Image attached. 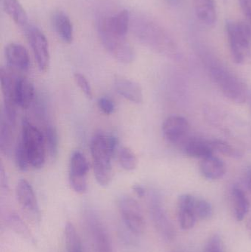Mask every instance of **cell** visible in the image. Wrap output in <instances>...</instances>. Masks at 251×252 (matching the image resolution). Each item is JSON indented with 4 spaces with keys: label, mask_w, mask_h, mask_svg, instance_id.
Wrapping results in <instances>:
<instances>
[{
    "label": "cell",
    "mask_w": 251,
    "mask_h": 252,
    "mask_svg": "<svg viewBox=\"0 0 251 252\" xmlns=\"http://www.w3.org/2000/svg\"><path fill=\"white\" fill-rule=\"evenodd\" d=\"M47 149L44 133L28 120L23 119L20 139L14 151L16 167L22 171L29 167L41 168L45 163Z\"/></svg>",
    "instance_id": "6da1fadb"
},
{
    "label": "cell",
    "mask_w": 251,
    "mask_h": 252,
    "mask_svg": "<svg viewBox=\"0 0 251 252\" xmlns=\"http://www.w3.org/2000/svg\"><path fill=\"white\" fill-rule=\"evenodd\" d=\"M44 135L47 148H48L50 155L52 157H56L58 152L59 144L57 130L53 126L47 125L44 130Z\"/></svg>",
    "instance_id": "83f0119b"
},
{
    "label": "cell",
    "mask_w": 251,
    "mask_h": 252,
    "mask_svg": "<svg viewBox=\"0 0 251 252\" xmlns=\"http://www.w3.org/2000/svg\"><path fill=\"white\" fill-rule=\"evenodd\" d=\"M250 107H251V100H250Z\"/></svg>",
    "instance_id": "74e56055"
},
{
    "label": "cell",
    "mask_w": 251,
    "mask_h": 252,
    "mask_svg": "<svg viewBox=\"0 0 251 252\" xmlns=\"http://www.w3.org/2000/svg\"><path fill=\"white\" fill-rule=\"evenodd\" d=\"M65 243L66 252H84L79 235L72 223H67L65 227Z\"/></svg>",
    "instance_id": "d4e9b609"
},
{
    "label": "cell",
    "mask_w": 251,
    "mask_h": 252,
    "mask_svg": "<svg viewBox=\"0 0 251 252\" xmlns=\"http://www.w3.org/2000/svg\"><path fill=\"white\" fill-rule=\"evenodd\" d=\"M210 144L214 151H217L223 155L234 158H240L243 157L241 151L225 141L213 139L210 140Z\"/></svg>",
    "instance_id": "484cf974"
},
{
    "label": "cell",
    "mask_w": 251,
    "mask_h": 252,
    "mask_svg": "<svg viewBox=\"0 0 251 252\" xmlns=\"http://www.w3.org/2000/svg\"><path fill=\"white\" fill-rule=\"evenodd\" d=\"M117 142L115 136L104 133H96L91 139L90 148L94 176L101 186H107L112 180V159Z\"/></svg>",
    "instance_id": "7a4b0ae2"
},
{
    "label": "cell",
    "mask_w": 251,
    "mask_h": 252,
    "mask_svg": "<svg viewBox=\"0 0 251 252\" xmlns=\"http://www.w3.org/2000/svg\"><path fill=\"white\" fill-rule=\"evenodd\" d=\"M129 25V12L123 10L113 16L102 18L98 23V30L111 32L122 38H126Z\"/></svg>",
    "instance_id": "5bb4252c"
},
{
    "label": "cell",
    "mask_w": 251,
    "mask_h": 252,
    "mask_svg": "<svg viewBox=\"0 0 251 252\" xmlns=\"http://www.w3.org/2000/svg\"><path fill=\"white\" fill-rule=\"evenodd\" d=\"M189 130L190 124L188 121L179 115L168 117L162 124L164 136L172 144L183 143Z\"/></svg>",
    "instance_id": "7c38bea8"
},
{
    "label": "cell",
    "mask_w": 251,
    "mask_h": 252,
    "mask_svg": "<svg viewBox=\"0 0 251 252\" xmlns=\"http://www.w3.org/2000/svg\"><path fill=\"white\" fill-rule=\"evenodd\" d=\"M118 159L121 167L126 171L135 170L137 166V158L132 150L128 147L120 148L118 154Z\"/></svg>",
    "instance_id": "4316f807"
},
{
    "label": "cell",
    "mask_w": 251,
    "mask_h": 252,
    "mask_svg": "<svg viewBox=\"0 0 251 252\" xmlns=\"http://www.w3.org/2000/svg\"><path fill=\"white\" fill-rule=\"evenodd\" d=\"M4 11L15 23L25 28L28 25V15L19 0H3Z\"/></svg>",
    "instance_id": "cb8c5ba5"
},
{
    "label": "cell",
    "mask_w": 251,
    "mask_h": 252,
    "mask_svg": "<svg viewBox=\"0 0 251 252\" xmlns=\"http://www.w3.org/2000/svg\"><path fill=\"white\" fill-rule=\"evenodd\" d=\"M195 197L189 194L181 195L178 198V221L181 229L184 230H190L195 224L197 219L195 212Z\"/></svg>",
    "instance_id": "9a60e30c"
},
{
    "label": "cell",
    "mask_w": 251,
    "mask_h": 252,
    "mask_svg": "<svg viewBox=\"0 0 251 252\" xmlns=\"http://www.w3.org/2000/svg\"><path fill=\"white\" fill-rule=\"evenodd\" d=\"M35 98L33 84L24 75H19L13 94V103L16 107L27 109L30 107Z\"/></svg>",
    "instance_id": "e0dca14e"
},
{
    "label": "cell",
    "mask_w": 251,
    "mask_h": 252,
    "mask_svg": "<svg viewBox=\"0 0 251 252\" xmlns=\"http://www.w3.org/2000/svg\"><path fill=\"white\" fill-rule=\"evenodd\" d=\"M89 164L81 151H75L69 162V181L71 188L76 193L84 194L87 191V176Z\"/></svg>",
    "instance_id": "9c48e42d"
},
{
    "label": "cell",
    "mask_w": 251,
    "mask_h": 252,
    "mask_svg": "<svg viewBox=\"0 0 251 252\" xmlns=\"http://www.w3.org/2000/svg\"><path fill=\"white\" fill-rule=\"evenodd\" d=\"M195 212L197 219L205 220L211 218L213 213V210L209 201L202 198H196L195 203Z\"/></svg>",
    "instance_id": "f1b7e54d"
},
{
    "label": "cell",
    "mask_w": 251,
    "mask_h": 252,
    "mask_svg": "<svg viewBox=\"0 0 251 252\" xmlns=\"http://www.w3.org/2000/svg\"><path fill=\"white\" fill-rule=\"evenodd\" d=\"M99 109L105 115H112L116 109L114 102L108 97H100L97 102Z\"/></svg>",
    "instance_id": "1f68e13d"
},
{
    "label": "cell",
    "mask_w": 251,
    "mask_h": 252,
    "mask_svg": "<svg viewBox=\"0 0 251 252\" xmlns=\"http://www.w3.org/2000/svg\"><path fill=\"white\" fill-rule=\"evenodd\" d=\"M0 178H1V187L4 190L8 189V180H7V175L4 171V167L1 164L0 168Z\"/></svg>",
    "instance_id": "d590c367"
},
{
    "label": "cell",
    "mask_w": 251,
    "mask_h": 252,
    "mask_svg": "<svg viewBox=\"0 0 251 252\" xmlns=\"http://www.w3.org/2000/svg\"><path fill=\"white\" fill-rule=\"evenodd\" d=\"M51 23L53 29L59 38L66 44H71L73 41V25L69 16L64 12H54L51 16Z\"/></svg>",
    "instance_id": "d6986e66"
},
{
    "label": "cell",
    "mask_w": 251,
    "mask_h": 252,
    "mask_svg": "<svg viewBox=\"0 0 251 252\" xmlns=\"http://www.w3.org/2000/svg\"><path fill=\"white\" fill-rule=\"evenodd\" d=\"M75 82H76L78 87L81 89V91L85 94L88 98L92 99L93 91L91 88V84H90L86 77L83 74L77 72L74 75Z\"/></svg>",
    "instance_id": "f546056e"
},
{
    "label": "cell",
    "mask_w": 251,
    "mask_h": 252,
    "mask_svg": "<svg viewBox=\"0 0 251 252\" xmlns=\"http://www.w3.org/2000/svg\"><path fill=\"white\" fill-rule=\"evenodd\" d=\"M184 153L189 157L202 160L214 154L210 141L200 138H191L184 144Z\"/></svg>",
    "instance_id": "7402d4cb"
},
{
    "label": "cell",
    "mask_w": 251,
    "mask_h": 252,
    "mask_svg": "<svg viewBox=\"0 0 251 252\" xmlns=\"http://www.w3.org/2000/svg\"><path fill=\"white\" fill-rule=\"evenodd\" d=\"M203 252H225L221 237L217 234L211 236L206 242Z\"/></svg>",
    "instance_id": "4dcf8cb0"
},
{
    "label": "cell",
    "mask_w": 251,
    "mask_h": 252,
    "mask_svg": "<svg viewBox=\"0 0 251 252\" xmlns=\"http://www.w3.org/2000/svg\"><path fill=\"white\" fill-rule=\"evenodd\" d=\"M115 90L119 95L136 104L143 102L144 94L139 84L123 76H116L113 81Z\"/></svg>",
    "instance_id": "2e32d148"
},
{
    "label": "cell",
    "mask_w": 251,
    "mask_h": 252,
    "mask_svg": "<svg viewBox=\"0 0 251 252\" xmlns=\"http://www.w3.org/2000/svg\"><path fill=\"white\" fill-rule=\"evenodd\" d=\"M16 195L19 204L29 213H39L38 201L31 184L26 179H21L16 187Z\"/></svg>",
    "instance_id": "ac0fdd59"
},
{
    "label": "cell",
    "mask_w": 251,
    "mask_h": 252,
    "mask_svg": "<svg viewBox=\"0 0 251 252\" xmlns=\"http://www.w3.org/2000/svg\"><path fill=\"white\" fill-rule=\"evenodd\" d=\"M228 46L237 64L251 62V25L247 22L228 21L225 26Z\"/></svg>",
    "instance_id": "3957f363"
},
{
    "label": "cell",
    "mask_w": 251,
    "mask_h": 252,
    "mask_svg": "<svg viewBox=\"0 0 251 252\" xmlns=\"http://www.w3.org/2000/svg\"><path fill=\"white\" fill-rule=\"evenodd\" d=\"M210 75L223 94L232 102L243 103L248 97L247 88L241 79L223 66H212Z\"/></svg>",
    "instance_id": "277c9868"
},
{
    "label": "cell",
    "mask_w": 251,
    "mask_h": 252,
    "mask_svg": "<svg viewBox=\"0 0 251 252\" xmlns=\"http://www.w3.org/2000/svg\"><path fill=\"white\" fill-rule=\"evenodd\" d=\"M132 189L139 198H144L146 195V189L142 185L136 184L132 187Z\"/></svg>",
    "instance_id": "e575fe53"
},
{
    "label": "cell",
    "mask_w": 251,
    "mask_h": 252,
    "mask_svg": "<svg viewBox=\"0 0 251 252\" xmlns=\"http://www.w3.org/2000/svg\"><path fill=\"white\" fill-rule=\"evenodd\" d=\"M195 13L201 23L213 26L217 22L216 4L215 0H193Z\"/></svg>",
    "instance_id": "44dd1931"
},
{
    "label": "cell",
    "mask_w": 251,
    "mask_h": 252,
    "mask_svg": "<svg viewBox=\"0 0 251 252\" xmlns=\"http://www.w3.org/2000/svg\"><path fill=\"white\" fill-rule=\"evenodd\" d=\"M119 213L127 229L135 235L145 230V219L139 203L132 197L124 195L118 202Z\"/></svg>",
    "instance_id": "5b68a950"
},
{
    "label": "cell",
    "mask_w": 251,
    "mask_h": 252,
    "mask_svg": "<svg viewBox=\"0 0 251 252\" xmlns=\"http://www.w3.org/2000/svg\"><path fill=\"white\" fill-rule=\"evenodd\" d=\"M233 207L235 219L241 221L246 217L249 211L250 203L244 191L240 187L234 186L231 192Z\"/></svg>",
    "instance_id": "603a6c76"
},
{
    "label": "cell",
    "mask_w": 251,
    "mask_h": 252,
    "mask_svg": "<svg viewBox=\"0 0 251 252\" xmlns=\"http://www.w3.org/2000/svg\"><path fill=\"white\" fill-rule=\"evenodd\" d=\"M246 183L248 189L251 192V167L246 172Z\"/></svg>",
    "instance_id": "8d00e7d4"
},
{
    "label": "cell",
    "mask_w": 251,
    "mask_h": 252,
    "mask_svg": "<svg viewBox=\"0 0 251 252\" xmlns=\"http://www.w3.org/2000/svg\"><path fill=\"white\" fill-rule=\"evenodd\" d=\"M200 170L203 177L209 180H218L223 177L226 173V167L223 161L214 154L201 160Z\"/></svg>",
    "instance_id": "ffe728a7"
},
{
    "label": "cell",
    "mask_w": 251,
    "mask_h": 252,
    "mask_svg": "<svg viewBox=\"0 0 251 252\" xmlns=\"http://www.w3.org/2000/svg\"><path fill=\"white\" fill-rule=\"evenodd\" d=\"M223 1L224 2H226V1H228V0H223Z\"/></svg>",
    "instance_id": "f35d334b"
},
{
    "label": "cell",
    "mask_w": 251,
    "mask_h": 252,
    "mask_svg": "<svg viewBox=\"0 0 251 252\" xmlns=\"http://www.w3.org/2000/svg\"><path fill=\"white\" fill-rule=\"evenodd\" d=\"M9 220L11 226L17 231L19 233L22 234L24 235L29 236L28 231H27L26 226L23 224L19 216L15 214H10L9 216Z\"/></svg>",
    "instance_id": "d6a6232c"
},
{
    "label": "cell",
    "mask_w": 251,
    "mask_h": 252,
    "mask_svg": "<svg viewBox=\"0 0 251 252\" xmlns=\"http://www.w3.org/2000/svg\"><path fill=\"white\" fill-rule=\"evenodd\" d=\"M85 222L94 252H112L107 231L97 213L91 210L85 211Z\"/></svg>",
    "instance_id": "30bf717a"
},
{
    "label": "cell",
    "mask_w": 251,
    "mask_h": 252,
    "mask_svg": "<svg viewBox=\"0 0 251 252\" xmlns=\"http://www.w3.org/2000/svg\"><path fill=\"white\" fill-rule=\"evenodd\" d=\"M239 2L246 22L251 25V0H239Z\"/></svg>",
    "instance_id": "836d02e7"
},
{
    "label": "cell",
    "mask_w": 251,
    "mask_h": 252,
    "mask_svg": "<svg viewBox=\"0 0 251 252\" xmlns=\"http://www.w3.org/2000/svg\"><path fill=\"white\" fill-rule=\"evenodd\" d=\"M149 209L152 222L161 238L167 242L175 240V227L164 209L160 198L156 193L150 195Z\"/></svg>",
    "instance_id": "52a82bcc"
},
{
    "label": "cell",
    "mask_w": 251,
    "mask_h": 252,
    "mask_svg": "<svg viewBox=\"0 0 251 252\" xmlns=\"http://www.w3.org/2000/svg\"><path fill=\"white\" fill-rule=\"evenodd\" d=\"M98 33L103 47L115 59L122 63H131L134 61V50L126 38L102 30H98Z\"/></svg>",
    "instance_id": "ba28073f"
},
{
    "label": "cell",
    "mask_w": 251,
    "mask_h": 252,
    "mask_svg": "<svg viewBox=\"0 0 251 252\" xmlns=\"http://www.w3.org/2000/svg\"><path fill=\"white\" fill-rule=\"evenodd\" d=\"M25 34L33 52L38 69L42 72H47L50 66V55L45 35L39 28L32 25L25 27Z\"/></svg>",
    "instance_id": "8992f818"
},
{
    "label": "cell",
    "mask_w": 251,
    "mask_h": 252,
    "mask_svg": "<svg viewBox=\"0 0 251 252\" xmlns=\"http://www.w3.org/2000/svg\"><path fill=\"white\" fill-rule=\"evenodd\" d=\"M16 124V107L4 103L0 118V148L9 155L12 150Z\"/></svg>",
    "instance_id": "8fae6325"
},
{
    "label": "cell",
    "mask_w": 251,
    "mask_h": 252,
    "mask_svg": "<svg viewBox=\"0 0 251 252\" xmlns=\"http://www.w3.org/2000/svg\"><path fill=\"white\" fill-rule=\"evenodd\" d=\"M6 62L9 68L19 72L25 73L30 69L31 62L29 53L22 44L10 43L4 50Z\"/></svg>",
    "instance_id": "4fadbf2b"
}]
</instances>
